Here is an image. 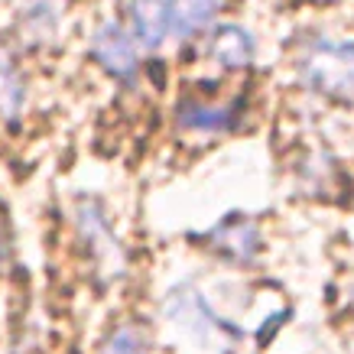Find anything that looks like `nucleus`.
<instances>
[{
	"label": "nucleus",
	"mask_w": 354,
	"mask_h": 354,
	"mask_svg": "<svg viewBox=\"0 0 354 354\" xmlns=\"http://www.w3.org/2000/svg\"><path fill=\"white\" fill-rule=\"evenodd\" d=\"M299 78L319 95L354 101V39L315 36L299 55Z\"/></svg>",
	"instance_id": "f257e3e1"
},
{
	"label": "nucleus",
	"mask_w": 354,
	"mask_h": 354,
	"mask_svg": "<svg viewBox=\"0 0 354 354\" xmlns=\"http://www.w3.org/2000/svg\"><path fill=\"white\" fill-rule=\"evenodd\" d=\"M166 312L176 319L179 328H185L195 342H202V344L215 342V338H234L237 335L231 325H225V319H215V312L208 309L202 296L195 290H189V286L176 290L166 299Z\"/></svg>",
	"instance_id": "f03ea898"
},
{
	"label": "nucleus",
	"mask_w": 354,
	"mask_h": 354,
	"mask_svg": "<svg viewBox=\"0 0 354 354\" xmlns=\"http://www.w3.org/2000/svg\"><path fill=\"white\" fill-rule=\"evenodd\" d=\"M91 55L95 62L114 78H130L137 75V43L120 23L104 20L91 36Z\"/></svg>",
	"instance_id": "7ed1b4c3"
},
{
	"label": "nucleus",
	"mask_w": 354,
	"mask_h": 354,
	"mask_svg": "<svg viewBox=\"0 0 354 354\" xmlns=\"http://www.w3.org/2000/svg\"><path fill=\"white\" fill-rule=\"evenodd\" d=\"M208 53L221 68H247L254 62L257 43H254L250 30L237 26V23H221L208 39Z\"/></svg>",
	"instance_id": "20e7f679"
},
{
	"label": "nucleus",
	"mask_w": 354,
	"mask_h": 354,
	"mask_svg": "<svg viewBox=\"0 0 354 354\" xmlns=\"http://www.w3.org/2000/svg\"><path fill=\"white\" fill-rule=\"evenodd\" d=\"M225 0H166V26L176 39H189L215 20Z\"/></svg>",
	"instance_id": "39448f33"
},
{
	"label": "nucleus",
	"mask_w": 354,
	"mask_h": 354,
	"mask_svg": "<svg viewBox=\"0 0 354 354\" xmlns=\"http://www.w3.org/2000/svg\"><path fill=\"white\" fill-rule=\"evenodd\" d=\"M166 0H133L130 3V36L140 49H160L166 39Z\"/></svg>",
	"instance_id": "423d86ee"
},
{
	"label": "nucleus",
	"mask_w": 354,
	"mask_h": 354,
	"mask_svg": "<svg viewBox=\"0 0 354 354\" xmlns=\"http://www.w3.org/2000/svg\"><path fill=\"white\" fill-rule=\"evenodd\" d=\"M212 241H215V250H221L225 257L237 260V263L250 260L260 247L257 227L250 225V221H244V218H231V221H225V225L212 234Z\"/></svg>",
	"instance_id": "0eeeda50"
},
{
	"label": "nucleus",
	"mask_w": 354,
	"mask_h": 354,
	"mask_svg": "<svg viewBox=\"0 0 354 354\" xmlns=\"http://www.w3.org/2000/svg\"><path fill=\"white\" fill-rule=\"evenodd\" d=\"M26 101V82H23L20 65L7 53H0V114L7 120H17Z\"/></svg>",
	"instance_id": "6e6552de"
},
{
	"label": "nucleus",
	"mask_w": 354,
	"mask_h": 354,
	"mask_svg": "<svg viewBox=\"0 0 354 354\" xmlns=\"http://www.w3.org/2000/svg\"><path fill=\"white\" fill-rule=\"evenodd\" d=\"M231 108H218V104H202V101H185L179 108V124L185 130H202V133H218V130L231 127Z\"/></svg>",
	"instance_id": "1a4fd4ad"
},
{
	"label": "nucleus",
	"mask_w": 354,
	"mask_h": 354,
	"mask_svg": "<svg viewBox=\"0 0 354 354\" xmlns=\"http://www.w3.org/2000/svg\"><path fill=\"white\" fill-rule=\"evenodd\" d=\"M101 354H147V344L133 328H118V332L108 338L104 351Z\"/></svg>",
	"instance_id": "9d476101"
}]
</instances>
